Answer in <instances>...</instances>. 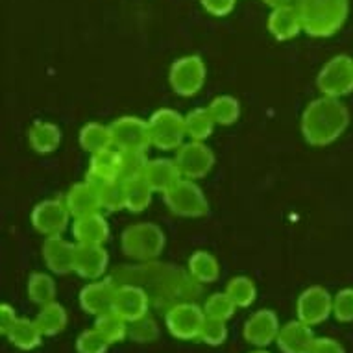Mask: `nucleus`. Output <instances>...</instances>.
I'll return each instance as SVG.
<instances>
[{
  "label": "nucleus",
  "instance_id": "nucleus-1",
  "mask_svg": "<svg viewBox=\"0 0 353 353\" xmlns=\"http://www.w3.org/2000/svg\"><path fill=\"white\" fill-rule=\"evenodd\" d=\"M350 124V111L339 99L320 97L307 105L301 117V134L309 145L325 146L335 143Z\"/></svg>",
  "mask_w": 353,
  "mask_h": 353
},
{
  "label": "nucleus",
  "instance_id": "nucleus-2",
  "mask_svg": "<svg viewBox=\"0 0 353 353\" xmlns=\"http://www.w3.org/2000/svg\"><path fill=\"white\" fill-rule=\"evenodd\" d=\"M303 19V32L313 37H331L347 17V0H294Z\"/></svg>",
  "mask_w": 353,
  "mask_h": 353
},
{
  "label": "nucleus",
  "instance_id": "nucleus-3",
  "mask_svg": "<svg viewBox=\"0 0 353 353\" xmlns=\"http://www.w3.org/2000/svg\"><path fill=\"white\" fill-rule=\"evenodd\" d=\"M122 252L132 259H156L165 248V233L152 222H141L124 230L121 239Z\"/></svg>",
  "mask_w": 353,
  "mask_h": 353
},
{
  "label": "nucleus",
  "instance_id": "nucleus-4",
  "mask_svg": "<svg viewBox=\"0 0 353 353\" xmlns=\"http://www.w3.org/2000/svg\"><path fill=\"white\" fill-rule=\"evenodd\" d=\"M148 128H150L152 145L161 150L180 148L187 135L185 117L168 108L154 111L148 119Z\"/></svg>",
  "mask_w": 353,
  "mask_h": 353
},
{
  "label": "nucleus",
  "instance_id": "nucleus-5",
  "mask_svg": "<svg viewBox=\"0 0 353 353\" xmlns=\"http://www.w3.org/2000/svg\"><path fill=\"white\" fill-rule=\"evenodd\" d=\"M165 203L170 213L185 219H196L208 213V198L203 191L194 183V180L181 178L170 191L165 192Z\"/></svg>",
  "mask_w": 353,
  "mask_h": 353
},
{
  "label": "nucleus",
  "instance_id": "nucleus-6",
  "mask_svg": "<svg viewBox=\"0 0 353 353\" xmlns=\"http://www.w3.org/2000/svg\"><path fill=\"white\" fill-rule=\"evenodd\" d=\"M319 89L325 97L341 99L353 91V59L350 56H335L322 67L316 78Z\"/></svg>",
  "mask_w": 353,
  "mask_h": 353
},
{
  "label": "nucleus",
  "instance_id": "nucleus-7",
  "mask_svg": "<svg viewBox=\"0 0 353 353\" xmlns=\"http://www.w3.org/2000/svg\"><path fill=\"white\" fill-rule=\"evenodd\" d=\"M205 63L200 56H183L176 59L168 72V81L174 93L181 97H192L196 94L205 83Z\"/></svg>",
  "mask_w": 353,
  "mask_h": 353
},
{
  "label": "nucleus",
  "instance_id": "nucleus-8",
  "mask_svg": "<svg viewBox=\"0 0 353 353\" xmlns=\"http://www.w3.org/2000/svg\"><path fill=\"white\" fill-rule=\"evenodd\" d=\"M70 211L67 208L65 198H50L37 203L32 211V226L47 237L54 235H63L69 228Z\"/></svg>",
  "mask_w": 353,
  "mask_h": 353
},
{
  "label": "nucleus",
  "instance_id": "nucleus-9",
  "mask_svg": "<svg viewBox=\"0 0 353 353\" xmlns=\"http://www.w3.org/2000/svg\"><path fill=\"white\" fill-rule=\"evenodd\" d=\"M110 128L113 146L119 150H146L152 145L148 121L139 117H121Z\"/></svg>",
  "mask_w": 353,
  "mask_h": 353
},
{
  "label": "nucleus",
  "instance_id": "nucleus-10",
  "mask_svg": "<svg viewBox=\"0 0 353 353\" xmlns=\"http://www.w3.org/2000/svg\"><path fill=\"white\" fill-rule=\"evenodd\" d=\"M203 322H205V313L194 303H178L165 316V324H167L170 335L180 341L200 339Z\"/></svg>",
  "mask_w": 353,
  "mask_h": 353
},
{
  "label": "nucleus",
  "instance_id": "nucleus-11",
  "mask_svg": "<svg viewBox=\"0 0 353 353\" xmlns=\"http://www.w3.org/2000/svg\"><path fill=\"white\" fill-rule=\"evenodd\" d=\"M176 163L183 178L198 180L213 168L214 154L209 146L203 145V141H191V143H183L178 148Z\"/></svg>",
  "mask_w": 353,
  "mask_h": 353
},
{
  "label": "nucleus",
  "instance_id": "nucleus-12",
  "mask_svg": "<svg viewBox=\"0 0 353 353\" xmlns=\"http://www.w3.org/2000/svg\"><path fill=\"white\" fill-rule=\"evenodd\" d=\"M298 320L309 325L322 324L331 313H333V298L324 287H309L303 290L296 303Z\"/></svg>",
  "mask_w": 353,
  "mask_h": 353
},
{
  "label": "nucleus",
  "instance_id": "nucleus-13",
  "mask_svg": "<svg viewBox=\"0 0 353 353\" xmlns=\"http://www.w3.org/2000/svg\"><path fill=\"white\" fill-rule=\"evenodd\" d=\"M110 263V255L102 244L76 243L74 272L83 279H100Z\"/></svg>",
  "mask_w": 353,
  "mask_h": 353
},
{
  "label": "nucleus",
  "instance_id": "nucleus-14",
  "mask_svg": "<svg viewBox=\"0 0 353 353\" xmlns=\"http://www.w3.org/2000/svg\"><path fill=\"white\" fill-rule=\"evenodd\" d=\"M279 330L281 325H279L278 314L270 309H263L252 314L248 322L244 324V339L254 346H268L270 342L278 341Z\"/></svg>",
  "mask_w": 353,
  "mask_h": 353
},
{
  "label": "nucleus",
  "instance_id": "nucleus-15",
  "mask_svg": "<svg viewBox=\"0 0 353 353\" xmlns=\"http://www.w3.org/2000/svg\"><path fill=\"white\" fill-rule=\"evenodd\" d=\"M74 257L76 244L69 243L61 235L47 237L43 243V259L47 267L56 274L74 272Z\"/></svg>",
  "mask_w": 353,
  "mask_h": 353
},
{
  "label": "nucleus",
  "instance_id": "nucleus-16",
  "mask_svg": "<svg viewBox=\"0 0 353 353\" xmlns=\"http://www.w3.org/2000/svg\"><path fill=\"white\" fill-rule=\"evenodd\" d=\"M117 287L111 283L110 279H102V281H93V283L85 285L80 292V305L83 311L89 314L99 316L102 313H108L113 309L115 303Z\"/></svg>",
  "mask_w": 353,
  "mask_h": 353
},
{
  "label": "nucleus",
  "instance_id": "nucleus-17",
  "mask_svg": "<svg viewBox=\"0 0 353 353\" xmlns=\"http://www.w3.org/2000/svg\"><path fill=\"white\" fill-rule=\"evenodd\" d=\"M316 342L311 325L294 320L289 324L281 325L278 335V346L283 353H311Z\"/></svg>",
  "mask_w": 353,
  "mask_h": 353
},
{
  "label": "nucleus",
  "instance_id": "nucleus-18",
  "mask_svg": "<svg viewBox=\"0 0 353 353\" xmlns=\"http://www.w3.org/2000/svg\"><path fill=\"white\" fill-rule=\"evenodd\" d=\"M113 311L124 320L132 322L148 314V294L137 285H122L117 287Z\"/></svg>",
  "mask_w": 353,
  "mask_h": 353
},
{
  "label": "nucleus",
  "instance_id": "nucleus-19",
  "mask_svg": "<svg viewBox=\"0 0 353 353\" xmlns=\"http://www.w3.org/2000/svg\"><path fill=\"white\" fill-rule=\"evenodd\" d=\"M67 208L70 214L78 219V216H85V214L99 213L102 205H100V194L99 187L91 183V181L83 180L80 183H74L70 187V191L65 196Z\"/></svg>",
  "mask_w": 353,
  "mask_h": 353
},
{
  "label": "nucleus",
  "instance_id": "nucleus-20",
  "mask_svg": "<svg viewBox=\"0 0 353 353\" xmlns=\"http://www.w3.org/2000/svg\"><path fill=\"white\" fill-rule=\"evenodd\" d=\"M268 32L278 41H289L303 32V19L296 4L274 8L268 17Z\"/></svg>",
  "mask_w": 353,
  "mask_h": 353
},
{
  "label": "nucleus",
  "instance_id": "nucleus-21",
  "mask_svg": "<svg viewBox=\"0 0 353 353\" xmlns=\"http://www.w3.org/2000/svg\"><path fill=\"white\" fill-rule=\"evenodd\" d=\"M72 235L80 244H104L110 237V224L100 211L78 216L72 222Z\"/></svg>",
  "mask_w": 353,
  "mask_h": 353
},
{
  "label": "nucleus",
  "instance_id": "nucleus-22",
  "mask_svg": "<svg viewBox=\"0 0 353 353\" xmlns=\"http://www.w3.org/2000/svg\"><path fill=\"white\" fill-rule=\"evenodd\" d=\"M146 181L150 183L154 192L170 191L183 178L176 159H150L145 172Z\"/></svg>",
  "mask_w": 353,
  "mask_h": 353
},
{
  "label": "nucleus",
  "instance_id": "nucleus-23",
  "mask_svg": "<svg viewBox=\"0 0 353 353\" xmlns=\"http://www.w3.org/2000/svg\"><path fill=\"white\" fill-rule=\"evenodd\" d=\"M119 167H121V150L115 146L104 148V150L91 154V163L87 170V180L99 185L102 181L119 178Z\"/></svg>",
  "mask_w": 353,
  "mask_h": 353
},
{
  "label": "nucleus",
  "instance_id": "nucleus-24",
  "mask_svg": "<svg viewBox=\"0 0 353 353\" xmlns=\"http://www.w3.org/2000/svg\"><path fill=\"white\" fill-rule=\"evenodd\" d=\"M28 141L30 146L37 154H50L61 143V132H59V128L56 124H52V122L39 121L30 128Z\"/></svg>",
  "mask_w": 353,
  "mask_h": 353
},
{
  "label": "nucleus",
  "instance_id": "nucleus-25",
  "mask_svg": "<svg viewBox=\"0 0 353 353\" xmlns=\"http://www.w3.org/2000/svg\"><path fill=\"white\" fill-rule=\"evenodd\" d=\"M6 336L10 339L13 346L28 352V350H34V347L39 346L41 339L45 335L41 333L39 325L35 324V320L19 319Z\"/></svg>",
  "mask_w": 353,
  "mask_h": 353
},
{
  "label": "nucleus",
  "instance_id": "nucleus-26",
  "mask_svg": "<svg viewBox=\"0 0 353 353\" xmlns=\"http://www.w3.org/2000/svg\"><path fill=\"white\" fill-rule=\"evenodd\" d=\"M189 272L200 283H213L220 276V265L213 254L198 250L189 257Z\"/></svg>",
  "mask_w": 353,
  "mask_h": 353
},
{
  "label": "nucleus",
  "instance_id": "nucleus-27",
  "mask_svg": "<svg viewBox=\"0 0 353 353\" xmlns=\"http://www.w3.org/2000/svg\"><path fill=\"white\" fill-rule=\"evenodd\" d=\"M80 145L89 154L110 148V146H113L111 128L100 124V122H89L80 130Z\"/></svg>",
  "mask_w": 353,
  "mask_h": 353
},
{
  "label": "nucleus",
  "instance_id": "nucleus-28",
  "mask_svg": "<svg viewBox=\"0 0 353 353\" xmlns=\"http://www.w3.org/2000/svg\"><path fill=\"white\" fill-rule=\"evenodd\" d=\"M35 324L39 325L41 333L45 336L58 335L67 325V311L63 305H59L56 301L47 303L41 307L39 314L35 316Z\"/></svg>",
  "mask_w": 353,
  "mask_h": 353
},
{
  "label": "nucleus",
  "instance_id": "nucleus-29",
  "mask_svg": "<svg viewBox=\"0 0 353 353\" xmlns=\"http://www.w3.org/2000/svg\"><path fill=\"white\" fill-rule=\"evenodd\" d=\"M99 194H100V205L105 211H121L126 209V181L121 178H111L102 183H99Z\"/></svg>",
  "mask_w": 353,
  "mask_h": 353
},
{
  "label": "nucleus",
  "instance_id": "nucleus-30",
  "mask_svg": "<svg viewBox=\"0 0 353 353\" xmlns=\"http://www.w3.org/2000/svg\"><path fill=\"white\" fill-rule=\"evenodd\" d=\"M185 126L187 135H189L192 141H205L209 135L213 134L216 122H214L209 108H198V110H192L187 113Z\"/></svg>",
  "mask_w": 353,
  "mask_h": 353
},
{
  "label": "nucleus",
  "instance_id": "nucleus-31",
  "mask_svg": "<svg viewBox=\"0 0 353 353\" xmlns=\"http://www.w3.org/2000/svg\"><path fill=\"white\" fill-rule=\"evenodd\" d=\"M152 194L154 189L146 178H134V180L126 181V209L132 213H141L145 211L152 202Z\"/></svg>",
  "mask_w": 353,
  "mask_h": 353
},
{
  "label": "nucleus",
  "instance_id": "nucleus-32",
  "mask_svg": "<svg viewBox=\"0 0 353 353\" xmlns=\"http://www.w3.org/2000/svg\"><path fill=\"white\" fill-rule=\"evenodd\" d=\"M94 327L108 339L110 344L122 342L128 336V320H124L113 309L108 313H102L94 320Z\"/></svg>",
  "mask_w": 353,
  "mask_h": 353
},
{
  "label": "nucleus",
  "instance_id": "nucleus-33",
  "mask_svg": "<svg viewBox=\"0 0 353 353\" xmlns=\"http://www.w3.org/2000/svg\"><path fill=\"white\" fill-rule=\"evenodd\" d=\"M148 156L146 150H121V167H119V178L124 181L143 178L148 167Z\"/></svg>",
  "mask_w": 353,
  "mask_h": 353
},
{
  "label": "nucleus",
  "instance_id": "nucleus-34",
  "mask_svg": "<svg viewBox=\"0 0 353 353\" xmlns=\"http://www.w3.org/2000/svg\"><path fill=\"white\" fill-rule=\"evenodd\" d=\"M28 296L30 300L37 305H47L56 301V283L48 274L34 272L28 279Z\"/></svg>",
  "mask_w": 353,
  "mask_h": 353
},
{
  "label": "nucleus",
  "instance_id": "nucleus-35",
  "mask_svg": "<svg viewBox=\"0 0 353 353\" xmlns=\"http://www.w3.org/2000/svg\"><path fill=\"white\" fill-rule=\"evenodd\" d=\"M208 108L211 111V115H213L214 122L220 124V126H230L233 122H237L239 115H241L239 100L233 99V97H228V94L216 97Z\"/></svg>",
  "mask_w": 353,
  "mask_h": 353
},
{
  "label": "nucleus",
  "instance_id": "nucleus-36",
  "mask_svg": "<svg viewBox=\"0 0 353 353\" xmlns=\"http://www.w3.org/2000/svg\"><path fill=\"white\" fill-rule=\"evenodd\" d=\"M235 311H237V305L228 296V292H216V294L209 296L205 305H203V313L208 319L224 320V322L232 319Z\"/></svg>",
  "mask_w": 353,
  "mask_h": 353
},
{
  "label": "nucleus",
  "instance_id": "nucleus-37",
  "mask_svg": "<svg viewBox=\"0 0 353 353\" xmlns=\"http://www.w3.org/2000/svg\"><path fill=\"white\" fill-rule=\"evenodd\" d=\"M228 296L235 301L237 307H250L255 301V296H257V289H255V283L246 276H237L233 278L226 287Z\"/></svg>",
  "mask_w": 353,
  "mask_h": 353
},
{
  "label": "nucleus",
  "instance_id": "nucleus-38",
  "mask_svg": "<svg viewBox=\"0 0 353 353\" xmlns=\"http://www.w3.org/2000/svg\"><path fill=\"white\" fill-rule=\"evenodd\" d=\"M128 336L135 342H154L159 336L157 322L150 314L132 320V322H128Z\"/></svg>",
  "mask_w": 353,
  "mask_h": 353
},
{
  "label": "nucleus",
  "instance_id": "nucleus-39",
  "mask_svg": "<svg viewBox=\"0 0 353 353\" xmlns=\"http://www.w3.org/2000/svg\"><path fill=\"white\" fill-rule=\"evenodd\" d=\"M110 342L97 327L80 333L76 339V350L78 353H108Z\"/></svg>",
  "mask_w": 353,
  "mask_h": 353
},
{
  "label": "nucleus",
  "instance_id": "nucleus-40",
  "mask_svg": "<svg viewBox=\"0 0 353 353\" xmlns=\"http://www.w3.org/2000/svg\"><path fill=\"white\" fill-rule=\"evenodd\" d=\"M228 339V327L224 320L216 319H208L205 316V322H203L202 333H200V341H203L209 346H220L224 344Z\"/></svg>",
  "mask_w": 353,
  "mask_h": 353
},
{
  "label": "nucleus",
  "instance_id": "nucleus-41",
  "mask_svg": "<svg viewBox=\"0 0 353 353\" xmlns=\"http://www.w3.org/2000/svg\"><path fill=\"white\" fill-rule=\"evenodd\" d=\"M333 314L339 322H353V289H342L333 298Z\"/></svg>",
  "mask_w": 353,
  "mask_h": 353
},
{
  "label": "nucleus",
  "instance_id": "nucleus-42",
  "mask_svg": "<svg viewBox=\"0 0 353 353\" xmlns=\"http://www.w3.org/2000/svg\"><path fill=\"white\" fill-rule=\"evenodd\" d=\"M200 2H202L203 10L214 17H226L237 4V0H200Z\"/></svg>",
  "mask_w": 353,
  "mask_h": 353
},
{
  "label": "nucleus",
  "instance_id": "nucleus-43",
  "mask_svg": "<svg viewBox=\"0 0 353 353\" xmlns=\"http://www.w3.org/2000/svg\"><path fill=\"white\" fill-rule=\"evenodd\" d=\"M17 320L19 319L17 314H15V309H13L12 305H8V303H2V305H0V333H2V335H8Z\"/></svg>",
  "mask_w": 353,
  "mask_h": 353
},
{
  "label": "nucleus",
  "instance_id": "nucleus-44",
  "mask_svg": "<svg viewBox=\"0 0 353 353\" xmlns=\"http://www.w3.org/2000/svg\"><path fill=\"white\" fill-rule=\"evenodd\" d=\"M311 353H346L342 347L341 342L333 341V339H316L314 347Z\"/></svg>",
  "mask_w": 353,
  "mask_h": 353
},
{
  "label": "nucleus",
  "instance_id": "nucleus-45",
  "mask_svg": "<svg viewBox=\"0 0 353 353\" xmlns=\"http://www.w3.org/2000/svg\"><path fill=\"white\" fill-rule=\"evenodd\" d=\"M265 4L272 8H281V6H289V4H294V0H265Z\"/></svg>",
  "mask_w": 353,
  "mask_h": 353
},
{
  "label": "nucleus",
  "instance_id": "nucleus-46",
  "mask_svg": "<svg viewBox=\"0 0 353 353\" xmlns=\"http://www.w3.org/2000/svg\"><path fill=\"white\" fill-rule=\"evenodd\" d=\"M252 353H270V352H265V350H257V352H252Z\"/></svg>",
  "mask_w": 353,
  "mask_h": 353
}]
</instances>
